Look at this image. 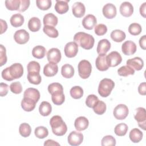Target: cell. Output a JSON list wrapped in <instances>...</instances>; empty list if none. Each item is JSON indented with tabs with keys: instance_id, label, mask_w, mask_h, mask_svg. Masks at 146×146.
Here are the masks:
<instances>
[{
	"instance_id": "cell-1",
	"label": "cell",
	"mask_w": 146,
	"mask_h": 146,
	"mask_svg": "<svg viewBox=\"0 0 146 146\" xmlns=\"http://www.w3.org/2000/svg\"><path fill=\"white\" fill-rule=\"evenodd\" d=\"M74 40L78 46L85 50L91 49L95 43L93 36L84 32L76 33L74 36Z\"/></svg>"
},
{
	"instance_id": "cell-2",
	"label": "cell",
	"mask_w": 146,
	"mask_h": 146,
	"mask_svg": "<svg viewBox=\"0 0 146 146\" xmlns=\"http://www.w3.org/2000/svg\"><path fill=\"white\" fill-rule=\"evenodd\" d=\"M50 125L53 133L58 136H63L67 131L66 124L59 115H55L50 119Z\"/></svg>"
},
{
	"instance_id": "cell-3",
	"label": "cell",
	"mask_w": 146,
	"mask_h": 146,
	"mask_svg": "<svg viewBox=\"0 0 146 146\" xmlns=\"http://www.w3.org/2000/svg\"><path fill=\"white\" fill-rule=\"evenodd\" d=\"M115 87L114 82L108 78L103 79L99 83L98 86V93L103 98L108 96Z\"/></svg>"
},
{
	"instance_id": "cell-4",
	"label": "cell",
	"mask_w": 146,
	"mask_h": 146,
	"mask_svg": "<svg viewBox=\"0 0 146 146\" xmlns=\"http://www.w3.org/2000/svg\"><path fill=\"white\" fill-rule=\"evenodd\" d=\"M78 69L79 76L84 79H87L91 73V64L87 60H82L79 62L78 66Z\"/></svg>"
},
{
	"instance_id": "cell-5",
	"label": "cell",
	"mask_w": 146,
	"mask_h": 146,
	"mask_svg": "<svg viewBox=\"0 0 146 146\" xmlns=\"http://www.w3.org/2000/svg\"><path fill=\"white\" fill-rule=\"evenodd\" d=\"M134 117L137 121L138 125L145 131L146 129V112L145 108L143 107H138L136 108Z\"/></svg>"
},
{
	"instance_id": "cell-6",
	"label": "cell",
	"mask_w": 146,
	"mask_h": 146,
	"mask_svg": "<svg viewBox=\"0 0 146 146\" xmlns=\"http://www.w3.org/2000/svg\"><path fill=\"white\" fill-rule=\"evenodd\" d=\"M129 113L128 107L123 104H120L115 107L113 110V114L114 117L117 120L125 119Z\"/></svg>"
},
{
	"instance_id": "cell-7",
	"label": "cell",
	"mask_w": 146,
	"mask_h": 146,
	"mask_svg": "<svg viewBox=\"0 0 146 146\" xmlns=\"http://www.w3.org/2000/svg\"><path fill=\"white\" fill-rule=\"evenodd\" d=\"M67 141L72 146L79 145L83 141V135L82 133L73 131L68 136Z\"/></svg>"
},
{
	"instance_id": "cell-8",
	"label": "cell",
	"mask_w": 146,
	"mask_h": 146,
	"mask_svg": "<svg viewBox=\"0 0 146 146\" xmlns=\"http://www.w3.org/2000/svg\"><path fill=\"white\" fill-rule=\"evenodd\" d=\"M107 61L109 67H116L121 63L122 57L117 51H112L107 55Z\"/></svg>"
},
{
	"instance_id": "cell-9",
	"label": "cell",
	"mask_w": 146,
	"mask_h": 146,
	"mask_svg": "<svg viewBox=\"0 0 146 146\" xmlns=\"http://www.w3.org/2000/svg\"><path fill=\"white\" fill-rule=\"evenodd\" d=\"M14 39L15 42L19 44H23L26 43L30 39L29 33L24 29L17 30L14 35Z\"/></svg>"
},
{
	"instance_id": "cell-10",
	"label": "cell",
	"mask_w": 146,
	"mask_h": 146,
	"mask_svg": "<svg viewBox=\"0 0 146 146\" xmlns=\"http://www.w3.org/2000/svg\"><path fill=\"white\" fill-rule=\"evenodd\" d=\"M9 72L13 79L20 78L23 74V67L19 63H15L9 67Z\"/></svg>"
},
{
	"instance_id": "cell-11",
	"label": "cell",
	"mask_w": 146,
	"mask_h": 146,
	"mask_svg": "<svg viewBox=\"0 0 146 146\" xmlns=\"http://www.w3.org/2000/svg\"><path fill=\"white\" fill-rule=\"evenodd\" d=\"M64 54L68 58L75 57L78 52V45L75 42L67 43L64 48Z\"/></svg>"
},
{
	"instance_id": "cell-12",
	"label": "cell",
	"mask_w": 146,
	"mask_h": 146,
	"mask_svg": "<svg viewBox=\"0 0 146 146\" xmlns=\"http://www.w3.org/2000/svg\"><path fill=\"white\" fill-rule=\"evenodd\" d=\"M137 50L136 44L131 40L124 42L121 46V51L125 55H131L134 54Z\"/></svg>"
},
{
	"instance_id": "cell-13",
	"label": "cell",
	"mask_w": 146,
	"mask_h": 146,
	"mask_svg": "<svg viewBox=\"0 0 146 146\" xmlns=\"http://www.w3.org/2000/svg\"><path fill=\"white\" fill-rule=\"evenodd\" d=\"M61 58V52L57 48H52L47 53V58L49 62L58 63L60 61Z\"/></svg>"
},
{
	"instance_id": "cell-14",
	"label": "cell",
	"mask_w": 146,
	"mask_h": 146,
	"mask_svg": "<svg viewBox=\"0 0 146 146\" xmlns=\"http://www.w3.org/2000/svg\"><path fill=\"white\" fill-rule=\"evenodd\" d=\"M103 15L107 19H112L116 17L117 10L116 6L112 3H107L105 5L102 9Z\"/></svg>"
},
{
	"instance_id": "cell-15",
	"label": "cell",
	"mask_w": 146,
	"mask_h": 146,
	"mask_svg": "<svg viewBox=\"0 0 146 146\" xmlns=\"http://www.w3.org/2000/svg\"><path fill=\"white\" fill-rule=\"evenodd\" d=\"M96 68L100 71H104L109 68V66L107 61L106 54L99 55L95 61Z\"/></svg>"
},
{
	"instance_id": "cell-16",
	"label": "cell",
	"mask_w": 146,
	"mask_h": 146,
	"mask_svg": "<svg viewBox=\"0 0 146 146\" xmlns=\"http://www.w3.org/2000/svg\"><path fill=\"white\" fill-rule=\"evenodd\" d=\"M58 71V66L56 63L49 62L43 68V74L46 76L52 77L55 76Z\"/></svg>"
},
{
	"instance_id": "cell-17",
	"label": "cell",
	"mask_w": 146,
	"mask_h": 146,
	"mask_svg": "<svg viewBox=\"0 0 146 146\" xmlns=\"http://www.w3.org/2000/svg\"><path fill=\"white\" fill-rule=\"evenodd\" d=\"M126 64L127 66L136 71L141 70L144 66V62L140 57H135L132 59H129L127 60Z\"/></svg>"
},
{
	"instance_id": "cell-18",
	"label": "cell",
	"mask_w": 146,
	"mask_h": 146,
	"mask_svg": "<svg viewBox=\"0 0 146 146\" xmlns=\"http://www.w3.org/2000/svg\"><path fill=\"white\" fill-rule=\"evenodd\" d=\"M97 20L92 14L87 15L82 20V25L87 30H92L96 26Z\"/></svg>"
},
{
	"instance_id": "cell-19",
	"label": "cell",
	"mask_w": 146,
	"mask_h": 146,
	"mask_svg": "<svg viewBox=\"0 0 146 146\" xmlns=\"http://www.w3.org/2000/svg\"><path fill=\"white\" fill-rule=\"evenodd\" d=\"M73 15L76 18L82 17L86 12V7L84 4L80 2H75L72 6Z\"/></svg>"
},
{
	"instance_id": "cell-20",
	"label": "cell",
	"mask_w": 146,
	"mask_h": 146,
	"mask_svg": "<svg viewBox=\"0 0 146 146\" xmlns=\"http://www.w3.org/2000/svg\"><path fill=\"white\" fill-rule=\"evenodd\" d=\"M111 48V43L107 39H103L99 41L96 51L99 55L106 54Z\"/></svg>"
},
{
	"instance_id": "cell-21",
	"label": "cell",
	"mask_w": 146,
	"mask_h": 146,
	"mask_svg": "<svg viewBox=\"0 0 146 146\" xmlns=\"http://www.w3.org/2000/svg\"><path fill=\"white\" fill-rule=\"evenodd\" d=\"M119 10L121 15L125 17H129L133 13V7L130 2H124L120 5Z\"/></svg>"
},
{
	"instance_id": "cell-22",
	"label": "cell",
	"mask_w": 146,
	"mask_h": 146,
	"mask_svg": "<svg viewBox=\"0 0 146 146\" xmlns=\"http://www.w3.org/2000/svg\"><path fill=\"white\" fill-rule=\"evenodd\" d=\"M89 125L88 120L84 116H79L77 117L74 122V126L78 131H82L86 129Z\"/></svg>"
},
{
	"instance_id": "cell-23",
	"label": "cell",
	"mask_w": 146,
	"mask_h": 146,
	"mask_svg": "<svg viewBox=\"0 0 146 146\" xmlns=\"http://www.w3.org/2000/svg\"><path fill=\"white\" fill-rule=\"evenodd\" d=\"M69 0H56L55 5V10L59 14H63L68 11L69 6L68 3Z\"/></svg>"
},
{
	"instance_id": "cell-24",
	"label": "cell",
	"mask_w": 146,
	"mask_h": 146,
	"mask_svg": "<svg viewBox=\"0 0 146 146\" xmlns=\"http://www.w3.org/2000/svg\"><path fill=\"white\" fill-rule=\"evenodd\" d=\"M36 102L29 98H23L21 102V107L27 112H30L34 110L36 106Z\"/></svg>"
},
{
	"instance_id": "cell-25",
	"label": "cell",
	"mask_w": 146,
	"mask_h": 146,
	"mask_svg": "<svg viewBox=\"0 0 146 146\" xmlns=\"http://www.w3.org/2000/svg\"><path fill=\"white\" fill-rule=\"evenodd\" d=\"M40 92L39 91L34 88H28L25 90L23 94V96L25 98H30L36 103L40 99Z\"/></svg>"
},
{
	"instance_id": "cell-26",
	"label": "cell",
	"mask_w": 146,
	"mask_h": 146,
	"mask_svg": "<svg viewBox=\"0 0 146 146\" xmlns=\"http://www.w3.org/2000/svg\"><path fill=\"white\" fill-rule=\"evenodd\" d=\"M44 26H51L55 27L58 22V18L52 13H47L44 15L43 19Z\"/></svg>"
},
{
	"instance_id": "cell-27",
	"label": "cell",
	"mask_w": 146,
	"mask_h": 146,
	"mask_svg": "<svg viewBox=\"0 0 146 146\" xmlns=\"http://www.w3.org/2000/svg\"><path fill=\"white\" fill-rule=\"evenodd\" d=\"M25 19L23 16L19 13L13 14L10 19L11 26L14 27H18L21 26L24 23Z\"/></svg>"
},
{
	"instance_id": "cell-28",
	"label": "cell",
	"mask_w": 146,
	"mask_h": 146,
	"mask_svg": "<svg viewBox=\"0 0 146 146\" xmlns=\"http://www.w3.org/2000/svg\"><path fill=\"white\" fill-rule=\"evenodd\" d=\"M41 27V22L40 19L37 17H32L28 22V27L32 32H36L39 31Z\"/></svg>"
},
{
	"instance_id": "cell-29",
	"label": "cell",
	"mask_w": 146,
	"mask_h": 146,
	"mask_svg": "<svg viewBox=\"0 0 146 146\" xmlns=\"http://www.w3.org/2000/svg\"><path fill=\"white\" fill-rule=\"evenodd\" d=\"M39 111L42 116H48L52 111V107L51 104L46 101L42 102L39 107Z\"/></svg>"
},
{
	"instance_id": "cell-30",
	"label": "cell",
	"mask_w": 146,
	"mask_h": 146,
	"mask_svg": "<svg viewBox=\"0 0 146 146\" xmlns=\"http://www.w3.org/2000/svg\"><path fill=\"white\" fill-rule=\"evenodd\" d=\"M143 132L138 128L132 129L129 134V137L131 141L135 143L140 142L143 139Z\"/></svg>"
},
{
	"instance_id": "cell-31",
	"label": "cell",
	"mask_w": 146,
	"mask_h": 146,
	"mask_svg": "<svg viewBox=\"0 0 146 146\" xmlns=\"http://www.w3.org/2000/svg\"><path fill=\"white\" fill-rule=\"evenodd\" d=\"M51 100L55 105L60 106L65 100V96L63 91H57L51 94Z\"/></svg>"
},
{
	"instance_id": "cell-32",
	"label": "cell",
	"mask_w": 146,
	"mask_h": 146,
	"mask_svg": "<svg viewBox=\"0 0 146 146\" xmlns=\"http://www.w3.org/2000/svg\"><path fill=\"white\" fill-rule=\"evenodd\" d=\"M74 68L70 64H65L61 68L62 75L65 78H71L74 75Z\"/></svg>"
},
{
	"instance_id": "cell-33",
	"label": "cell",
	"mask_w": 146,
	"mask_h": 146,
	"mask_svg": "<svg viewBox=\"0 0 146 146\" xmlns=\"http://www.w3.org/2000/svg\"><path fill=\"white\" fill-rule=\"evenodd\" d=\"M111 39L116 42H121L123 41L126 37L124 31L120 30H113L110 35Z\"/></svg>"
},
{
	"instance_id": "cell-34",
	"label": "cell",
	"mask_w": 146,
	"mask_h": 146,
	"mask_svg": "<svg viewBox=\"0 0 146 146\" xmlns=\"http://www.w3.org/2000/svg\"><path fill=\"white\" fill-rule=\"evenodd\" d=\"M46 53V50L42 46H36L34 47L32 50L33 56L36 59H42L44 57Z\"/></svg>"
},
{
	"instance_id": "cell-35",
	"label": "cell",
	"mask_w": 146,
	"mask_h": 146,
	"mask_svg": "<svg viewBox=\"0 0 146 146\" xmlns=\"http://www.w3.org/2000/svg\"><path fill=\"white\" fill-rule=\"evenodd\" d=\"M27 79L29 82L33 84H39L42 80L41 76L39 73L36 72H29L27 74Z\"/></svg>"
},
{
	"instance_id": "cell-36",
	"label": "cell",
	"mask_w": 146,
	"mask_h": 146,
	"mask_svg": "<svg viewBox=\"0 0 146 146\" xmlns=\"http://www.w3.org/2000/svg\"><path fill=\"white\" fill-rule=\"evenodd\" d=\"M128 129V125L123 123L117 124L114 129L115 133L119 136H123L125 135Z\"/></svg>"
},
{
	"instance_id": "cell-37",
	"label": "cell",
	"mask_w": 146,
	"mask_h": 146,
	"mask_svg": "<svg viewBox=\"0 0 146 146\" xmlns=\"http://www.w3.org/2000/svg\"><path fill=\"white\" fill-rule=\"evenodd\" d=\"M70 92L71 96L75 99H79L81 98L83 95V88L78 86L72 87L70 90Z\"/></svg>"
},
{
	"instance_id": "cell-38",
	"label": "cell",
	"mask_w": 146,
	"mask_h": 146,
	"mask_svg": "<svg viewBox=\"0 0 146 146\" xmlns=\"http://www.w3.org/2000/svg\"><path fill=\"white\" fill-rule=\"evenodd\" d=\"M19 132L20 135L24 137H29L31 132V128L30 125L27 123H22L19 125Z\"/></svg>"
},
{
	"instance_id": "cell-39",
	"label": "cell",
	"mask_w": 146,
	"mask_h": 146,
	"mask_svg": "<svg viewBox=\"0 0 146 146\" xmlns=\"http://www.w3.org/2000/svg\"><path fill=\"white\" fill-rule=\"evenodd\" d=\"M5 3L6 7L11 11L18 10L21 5L20 0H7Z\"/></svg>"
},
{
	"instance_id": "cell-40",
	"label": "cell",
	"mask_w": 146,
	"mask_h": 146,
	"mask_svg": "<svg viewBox=\"0 0 146 146\" xmlns=\"http://www.w3.org/2000/svg\"><path fill=\"white\" fill-rule=\"evenodd\" d=\"M43 31L48 36L52 38H57L59 35L58 30L53 26H44Z\"/></svg>"
},
{
	"instance_id": "cell-41",
	"label": "cell",
	"mask_w": 146,
	"mask_h": 146,
	"mask_svg": "<svg viewBox=\"0 0 146 146\" xmlns=\"http://www.w3.org/2000/svg\"><path fill=\"white\" fill-rule=\"evenodd\" d=\"M117 73L119 75L125 77L131 75H133L135 74V70L131 67L126 65L120 67L117 70Z\"/></svg>"
},
{
	"instance_id": "cell-42",
	"label": "cell",
	"mask_w": 146,
	"mask_h": 146,
	"mask_svg": "<svg viewBox=\"0 0 146 146\" xmlns=\"http://www.w3.org/2000/svg\"><path fill=\"white\" fill-rule=\"evenodd\" d=\"M34 134L35 136L39 139H44L48 136V131L45 127L39 126L35 128Z\"/></svg>"
},
{
	"instance_id": "cell-43",
	"label": "cell",
	"mask_w": 146,
	"mask_h": 146,
	"mask_svg": "<svg viewBox=\"0 0 146 146\" xmlns=\"http://www.w3.org/2000/svg\"><path fill=\"white\" fill-rule=\"evenodd\" d=\"M106 103L103 101L99 100L92 108L96 114L100 115H103L106 112Z\"/></svg>"
},
{
	"instance_id": "cell-44",
	"label": "cell",
	"mask_w": 146,
	"mask_h": 146,
	"mask_svg": "<svg viewBox=\"0 0 146 146\" xmlns=\"http://www.w3.org/2000/svg\"><path fill=\"white\" fill-rule=\"evenodd\" d=\"M142 29L140 24L137 23H132L128 27V32L132 35H138L141 32Z\"/></svg>"
},
{
	"instance_id": "cell-45",
	"label": "cell",
	"mask_w": 146,
	"mask_h": 146,
	"mask_svg": "<svg viewBox=\"0 0 146 146\" xmlns=\"http://www.w3.org/2000/svg\"><path fill=\"white\" fill-rule=\"evenodd\" d=\"M37 7L41 10H47L49 9L52 5L51 0H36Z\"/></svg>"
},
{
	"instance_id": "cell-46",
	"label": "cell",
	"mask_w": 146,
	"mask_h": 146,
	"mask_svg": "<svg viewBox=\"0 0 146 146\" xmlns=\"http://www.w3.org/2000/svg\"><path fill=\"white\" fill-rule=\"evenodd\" d=\"M116 141L114 137L111 135H107L102 139L101 145L102 146H115Z\"/></svg>"
},
{
	"instance_id": "cell-47",
	"label": "cell",
	"mask_w": 146,
	"mask_h": 146,
	"mask_svg": "<svg viewBox=\"0 0 146 146\" xmlns=\"http://www.w3.org/2000/svg\"><path fill=\"white\" fill-rule=\"evenodd\" d=\"M99 100L98 98L95 95L91 94L87 97L86 100V104L89 108H93Z\"/></svg>"
},
{
	"instance_id": "cell-48",
	"label": "cell",
	"mask_w": 146,
	"mask_h": 146,
	"mask_svg": "<svg viewBox=\"0 0 146 146\" xmlns=\"http://www.w3.org/2000/svg\"><path fill=\"white\" fill-rule=\"evenodd\" d=\"M48 91L51 95L57 91H63V88L59 83H52L48 85Z\"/></svg>"
},
{
	"instance_id": "cell-49",
	"label": "cell",
	"mask_w": 146,
	"mask_h": 146,
	"mask_svg": "<svg viewBox=\"0 0 146 146\" xmlns=\"http://www.w3.org/2000/svg\"><path fill=\"white\" fill-rule=\"evenodd\" d=\"M28 72H36L39 73L40 70V66L38 62L36 61L30 62L27 66Z\"/></svg>"
},
{
	"instance_id": "cell-50",
	"label": "cell",
	"mask_w": 146,
	"mask_h": 146,
	"mask_svg": "<svg viewBox=\"0 0 146 146\" xmlns=\"http://www.w3.org/2000/svg\"><path fill=\"white\" fill-rule=\"evenodd\" d=\"M10 91L15 94H19L22 91V86L19 82H15L10 85Z\"/></svg>"
},
{
	"instance_id": "cell-51",
	"label": "cell",
	"mask_w": 146,
	"mask_h": 146,
	"mask_svg": "<svg viewBox=\"0 0 146 146\" xmlns=\"http://www.w3.org/2000/svg\"><path fill=\"white\" fill-rule=\"evenodd\" d=\"M94 28L95 33L98 36L104 35L107 31V27L106 25L102 23L98 24V25L95 26Z\"/></svg>"
},
{
	"instance_id": "cell-52",
	"label": "cell",
	"mask_w": 146,
	"mask_h": 146,
	"mask_svg": "<svg viewBox=\"0 0 146 146\" xmlns=\"http://www.w3.org/2000/svg\"><path fill=\"white\" fill-rule=\"evenodd\" d=\"M7 62V56L6 48L2 45H0V66H2Z\"/></svg>"
},
{
	"instance_id": "cell-53",
	"label": "cell",
	"mask_w": 146,
	"mask_h": 146,
	"mask_svg": "<svg viewBox=\"0 0 146 146\" xmlns=\"http://www.w3.org/2000/svg\"><path fill=\"white\" fill-rule=\"evenodd\" d=\"M2 77L3 79L7 81H12L14 79L11 76V75L9 72V67H6L2 71Z\"/></svg>"
},
{
	"instance_id": "cell-54",
	"label": "cell",
	"mask_w": 146,
	"mask_h": 146,
	"mask_svg": "<svg viewBox=\"0 0 146 146\" xmlns=\"http://www.w3.org/2000/svg\"><path fill=\"white\" fill-rule=\"evenodd\" d=\"M30 1L29 0H21V5L18 11L20 12L25 11L29 7Z\"/></svg>"
},
{
	"instance_id": "cell-55",
	"label": "cell",
	"mask_w": 146,
	"mask_h": 146,
	"mask_svg": "<svg viewBox=\"0 0 146 146\" xmlns=\"http://www.w3.org/2000/svg\"><path fill=\"white\" fill-rule=\"evenodd\" d=\"M9 86L4 83H1L0 84V95L1 97L5 96L8 93Z\"/></svg>"
},
{
	"instance_id": "cell-56",
	"label": "cell",
	"mask_w": 146,
	"mask_h": 146,
	"mask_svg": "<svg viewBox=\"0 0 146 146\" xmlns=\"http://www.w3.org/2000/svg\"><path fill=\"white\" fill-rule=\"evenodd\" d=\"M146 84L145 82H143L140 84L138 87V92L141 95H145L146 94Z\"/></svg>"
},
{
	"instance_id": "cell-57",
	"label": "cell",
	"mask_w": 146,
	"mask_h": 146,
	"mask_svg": "<svg viewBox=\"0 0 146 146\" xmlns=\"http://www.w3.org/2000/svg\"><path fill=\"white\" fill-rule=\"evenodd\" d=\"M139 45L142 49L145 50L146 48V35H143L140 38Z\"/></svg>"
},
{
	"instance_id": "cell-58",
	"label": "cell",
	"mask_w": 146,
	"mask_h": 146,
	"mask_svg": "<svg viewBox=\"0 0 146 146\" xmlns=\"http://www.w3.org/2000/svg\"><path fill=\"white\" fill-rule=\"evenodd\" d=\"M1 34H2L3 33H4L7 29V23L5 21L1 19Z\"/></svg>"
},
{
	"instance_id": "cell-59",
	"label": "cell",
	"mask_w": 146,
	"mask_h": 146,
	"mask_svg": "<svg viewBox=\"0 0 146 146\" xmlns=\"http://www.w3.org/2000/svg\"><path fill=\"white\" fill-rule=\"evenodd\" d=\"M44 146H47V145H53V146H55V145H60L59 143H57L56 141L53 140H51V139H48L46 141H45L44 143Z\"/></svg>"
},
{
	"instance_id": "cell-60",
	"label": "cell",
	"mask_w": 146,
	"mask_h": 146,
	"mask_svg": "<svg viewBox=\"0 0 146 146\" xmlns=\"http://www.w3.org/2000/svg\"><path fill=\"white\" fill-rule=\"evenodd\" d=\"M145 8H146V2H144L140 7V13L141 16L145 18Z\"/></svg>"
}]
</instances>
